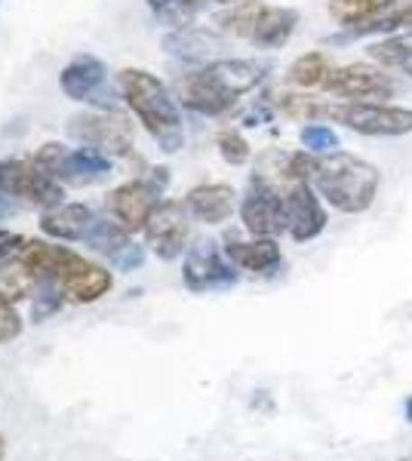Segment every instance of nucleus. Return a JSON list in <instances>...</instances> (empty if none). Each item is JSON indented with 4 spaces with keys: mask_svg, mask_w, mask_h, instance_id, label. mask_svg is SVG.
Here are the masks:
<instances>
[{
    "mask_svg": "<svg viewBox=\"0 0 412 461\" xmlns=\"http://www.w3.org/2000/svg\"><path fill=\"white\" fill-rule=\"evenodd\" d=\"M311 185L333 210L357 215L372 206L381 185V173L357 154L333 151L317 158V173H314Z\"/></svg>",
    "mask_w": 412,
    "mask_h": 461,
    "instance_id": "1",
    "label": "nucleus"
},
{
    "mask_svg": "<svg viewBox=\"0 0 412 461\" xmlns=\"http://www.w3.org/2000/svg\"><path fill=\"white\" fill-rule=\"evenodd\" d=\"M117 86H121V95L133 108V114L139 117V123L157 139V145L167 154L179 151L185 142V130L176 95L169 93L167 84L142 68H126Z\"/></svg>",
    "mask_w": 412,
    "mask_h": 461,
    "instance_id": "2",
    "label": "nucleus"
},
{
    "mask_svg": "<svg viewBox=\"0 0 412 461\" xmlns=\"http://www.w3.org/2000/svg\"><path fill=\"white\" fill-rule=\"evenodd\" d=\"M329 121H339L361 136L400 139L412 132V108L385 105V102H339L329 108Z\"/></svg>",
    "mask_w": 412,
    "mask_h": 461,
    "instance_id": "3",
    "label": "nucleus"
},
{
    "mask_svg": "<svg viewBox=\"0 0 412 461\" xmlns=\"http://www.w3.org/2000/svg\"><path fill=\"white\" fill-rule=\"evenodd\" d=\"M324 89L335 99L344 102H385L394 95V77L388 74V68L372 62H351L333 68V74L326 77Z\"/></svg>",
    "mask_w": 412,
    "mask_h": 461,
    "instance_id": "4",
    "label": "nucleus"
},
{
    "mask_svg": "<svg viewBox=\"0 0 412 461\" xmlns=\"http://www.w3.org/2000/svg\"><path fill=\"white\" fill-rule=\"evenodd\" d=\"M0 191L47 210L62 203V185L34 160H0Z\"/></svg>",
    "mask_w": 412,
    "mask_h": 461,
    "instance_id": "5",
    "label": "nucleus"
},
{
    "mask_svg": "<svg viewBox=\"0 0 412 461\" xmlns=\"http://www.w3.org/2000/svg\"><path fill=\"white\" fill-rule=\"evenodd\" d=\"M243 228L252 237H277L287 230V203H283V191L277 185L265 182L259 173L250 178V191H246L241 203Z\"/></svg>",
    "mask_w": 412,
    "mask_h": 461,
    "instance_id": "6",
    "label": "nucleus"
},
{
    "mask_svg": "<svg viewBox=\"0 0 412 461\" xmlns=\"http://www.w3.org/2000/svg\"><path fill=\"white\" fill-rule=\"evenodd\" d=\"M69 132L102 154H126L133 148V123L124 114H114V111L71 117Z\"/></svg>",
    "mask_w": 412,
    "mask_h": 461,
    "instance_id": "7",
    "label": "nucleus"
},
{
    "mask_svg": "<svg viewBox=\"0 0 412 461\" xmlns=\"http://www.w3.org/2000/svg\"><path fill=\"white\" fill-rule=\"evenodd\" d=\"M145 234H148V247L154 249L157 258H163V262L179 258L188 249V237H191L188 206L172 203V200L160 203L151 212V219H148Z\"/></svg>",
    "mask_w": 412,
    "mask_h": 461,
    "instance_id": "8",
    "label": "nucleus"
},
{
    "mask_svg": "<svg viewBox=\"0 0 412 461\" xmlns=\"http://www.w3.org/2000/svg\"><path fill=\"white\" fill-rule=\"evenodd\" d=\"M283 203H287V230L296 243H308L314 237L324 234L329 215L324 206V197L314 191L311 182H292L283 191Z\"/></svg>",
    "mask_w": 412,
    "mask_h": 461,
    "instance_id": "9",
    "label": "nucleus"
},
{
    "mask_svg": "<svg viewBox=\"0 0 412 461\" xmlns=\"http://www.w3.org/2000/svg\"><path fill=\"white\" fill-rule=\"evenodd\" d=\"M59 84H62V93L74 102H89V105H99L105 111L114 105V93L105 84V65L96 56L71 59L62 68Z\"/></svg>",
    "mask_w": 412,
    "mask_h": 461,
    "instance_id": "10",
    "label": "nucleus"
},
{
    "mask_svg": "<svg viewBox=\"0 0 412 461\" xmlns=\"http://www.w3.org/2000/svg\"><path fill=\"white\" fill-rule=\"evenodd\" d=\"M185 286L194 293H206V289H224L237 284V271L224 262V256L219 252V243L213 240H200L197 247L188 249L182 267Z\"/></svg>",
    "mask_w": 412,
    "mask_h": 461,
    "instance_id": "11",
    "label": "nucleus"
},
{
    "mask_svg": "<svg viewBox=\"0 0 412 461\" xmlns=\"http://www.w3.org/2000/svg\"><path fill=\"white\" fill-rule=\"evenodd\" d=\"M157 197H160V191L151 182H126L111 194V210L130 234H136V230H145L151 212L160 206Z\"/></svg>",
    "mask_w": 412,
    "mask_h": 461,
    "instance_id": "12",
    "label": "nucleus"
},
{
    "mask_svg": "<svg viewBox=\"0 0 412 461\" xmlns=\"http://www.w3.org/2000/svg\"><path fill=\"white\" fill-rule=\"evenodd\" d=\"M172 93H176V102H182L188 111H194V114H206V117H219L234 105V102H231L228 95L206 77L204 68L176 77Z\"/></svg>",
    "mask_w": 412,
    "mask_h": 461,
    "instance_id": "13",
    "label": "nucleus"
},
{
    "mask_svg": "<svg viewBox=\"0 0 412 461\" xmlns=\"http://www.w3.org/2000/svg\"><path fill=\"white\" fill-rule=\"evenodd\" d=\"M204 71L231 102L252 93L265 80V65L252 62V59H219V62H209Z\"/></svg>",
    "mask_w": 412,
    "mask_h": 461,
    "instance_id": "14",
    "label": "nucleus"
},
{
    "mask_svg": "<svg viewBox=\"0 0 412 461\" xmlns=\"http://www.w3.org/2000/svg\"><path fill=\"white\" fill-rule=\"evenodd\" d=\"M185 206L194 219L206 221V225H222L237 210V194L231 185H197L188 191Z\"/></svg>",
    "mask_w": 412,
    "mask_h": 461,
    "instance_id": "15",
    "label": "nucleus"
},
{
    "mask_svg": "<svg viewBox=\"0 0 412 461\" xmlns=\"http://www.w3.org/2000/svg\"><path fill=\"white\" fill-rule=\"evenodd\" d=\"M111 284H114V277H111L108 267L89 265V262H84V258H80V262L74 265L62 280H59V286H62V295H65V299H69V302H78V304L99 302L102 295L111 289Z\"/></svg>",
    "mask_w": 412,
    "mask_h": 461,
    "instance_id": "16",
    "label": "nucleus"
},
{
    "mask_svg": "<svg viewBox=\"0 0 412 461\" xmlns=\"http://www.w3.org/2000/svg\"><path fill=\"white\" fill-rule=\"evenodd\" d=\"M19 262L34 274V280H62L80 262V256H74V252L62 247H50L43 240H32L22 247Z\"/></svg>",
    "mask_w": 412,
    "mask_h": 461,
    "instance_id": "17",
    "label": "nucleus"
},
{
    "mask_svg": "<svg viewBox=\"0 0 412 461\" xmlns=\"http://www.w3.org/2000/svg\"><path fill=\"white\" fill-rule=\"evenodd\" d=\"M224 256L231 258L237 267L252 274H271L280 267L283 252L277 247L274 237H252V240H228Z\"/></svg>",
    "mask_w": 412,
    "mask_h": 461,
    "instance_id": "18",
    "label": "nucleus"
},
{
    "mask_svg": "<svg viewBox=\"0 0 412 461\" xmlns=\"http://www.w3.org/2000/svg\"><path fill=\"white\" fill-rule=\"evenodd\" d=\"M93 221V210L87 203H59L41 215V230L56 240H84Z\"/></svg>",
    "mask_w": 412,
    "mask_h": 461,
    "instance_id": "19",
    "label": "nucleus"
},
{
    "mask_svg": "<svg viewBox=\"0 0 412 461\" xmlns=\"http://www.w3.org/2000/svg\"><path fill=\"white\" fill-rule=\"evenodd\" d=\"M296 25L298 13L289 10V6H261L256 28L250 34V43H256L259 50H277L289 41Z\"/></svg>",
    "mask_w": 412,
    "mask_h": 461,
    "instance_id": "20",
    "label": "nucleus"
},
{
    "mask_svg": "<svg viewBox=\"0 0 412 461\" xmlns=\"http://www.w3.org/2000/svg\"><path fill=\"white\" fill-rule=\"evenodd\" d=\"M111 173V158L96 148H78V151H69L62 169H59V178H69V182H96V178Z\"/></svg>",
    "mask_w": 412,
    "mask_h": 461,
    "instance_id": "21",
    "label": "nucleus"
},
{
    "mask_svg": "<svg viewBox=\"0 0 412 461\" xmlns=\"http://www.w3.org/2000/svg\"><path fill=\"white\" fill-rule=\"evenodd\" d=\"M397 0H329V16L344 28H361L388 13Z\"/></svg>",
    "mask_w": 412,
    "mask_h": 461,
    "instance_id": "22",
    "label": "nucleus"
},
{
    "mask_svg": "<svg viewBox=\"0 0 412 461\" xmlns=\"http://www.w3.org/2000/svg\"><path fill=\"white\" fill-rule=\"evenodd\" d=\"M335 65L329 62L326 53H305L289 65V84L298 89H317L326 84V77L333 74Z\"/></svg>",
    "mask_w": 412,
    "mask_h": 461,
    "instance_id": "23",
    "label": "nucleus"
},
{
    "mask_svg": "<svg viewBox=\"0 0 412 461\" xmlns=\"http://www.w3.org/2000/svg\"><path fill=\"white\" fill-rule=\"evenodd\" d=\"M277 108L283 111L292 121H302V123H317V117H329V108L324 99L317 95H305V93H283L277 95Z\"/></svg>",
    "mask_w": 412,
    "mask_h": 461,
    "instance_id": "24",
    "label": "nucleus"
},
{
    "mask_svg": "<svg viewBox=\"0 0 412 461\" xmlns=\"http://www.w3.org/2000/svg\"><path fill=\"white\" fill-rule=\"evenodd\" d=\"M163 47L169 50L172 56H182V59H206L209 50L219 47L213 34L206 32H194V28H185V32H176L163 41Z\"/></svg>",
    "mask_w": 412,
    "mask_h": 461,
    "instance_id": "25",
    "label": "nucleus"
},
{
    "mask_svg": "<svg viewBox=\"0 0 412 461\" xmlns=\"http://www.w3.org/2000/svg\"><path fill=\"white\" fill-rule=\"evenodd\" d=\"M370 59L381 68H397L412 77V41H400V37L379 41L370 47Z\"/></svg>",
    "mask_w": 412,
    "mask_h": 461,
    "instance_id": "26",
    "label": "nucleus"
},
{
    "mask_svg": "<svg viewBox=\"0 0 412 461\" xmlns=\"http://www.w3.org/2000/svg\"><path fill=\"white\" fill-rule=\"evenodd\" d=\"M84 240L89 243L93 249L99 252H111V256H117L126 243H130V230H126L121 221H108V219H96L93 228L87 230Z\"/></svg>",
    "mask_w": 412,
    "mask_h": 461,
    "instance_id": "27",
    "label": "nucleus"
},
{
    "mask_svg": "<svg viewBox=\"0 0 412 461\" xmlns=\"http://www.w3.org/2000/svg\"><path fill=\"white\" fill-rule=\"evenodd\" d=\"M397 32H412V0L409 4L391 6L388 13H381L379 19L366 22L361 28H351V34L361 37V34H397Z\"/></svg>",
    "mask_w": 412,
    "mask_h": 461,
    "instance_id": "28",
    "label": "nucleus"
},
{
    "mask_svg": "<svg viewBox=\"0 0 412 461\" xmlns=\"http://www.w3.org/2000/svg\"><path fill=\"white\" fill-rule=\"evenodd\" d=\"M261 6H265V4H259V0H243V4H237L234 10L224 13L219 22H222L224 28H228L231 34L246 37V41H250L252 28H256V19H259V13H261Z\"/></svg>",
    "mask_w": 412,
    "mask_h": 461,
    "instance_id": "29",
    "label": "nucleus"
},
{
    "mask_svg": "<svg viewBox=\"0 0 412 461\" xmlns=\"http://www.w3.org/2000/svg\"><path fill=\"white\" fill-rule=\"evenodd\" d=\"M298 139H302L305 151L317 154V158L339 151V136H335V130L326 123H305L302 132H298Z\"/></svg>",
    "mask_w": 412,
    "mask_h": 461,
    "instance_id": "30",
    "label": "nucleus"
},
{
    "mask_svg": "<svg viewBox=\"0 0 412 461\" xmlns=\"http://www.w3.org/2000/svg\"><path fill=\"white\" fill-rule=\"evenodd\" d=\"M32 284H34V274L28 271L25 265L22 262L10 265V267H4V274H0V295H4L6 302H19L32 293Z\"/></svg>",
    "mask_w": 412,
    "mask_h": 461,
    "instance_id": "31",
    "label": "nucleus"
},
{
    "mask_svg": "<svg viewBox=\"0 0 412 461\" xmlns=\"http://www.w3.org/2000/svg\"><path fill=\"white\" fill-rule=\"evenodd\" d=\"M219 154L224 163H231V167H243V163L252 158V148L237 130H224V132H219Z\"/></svg>",
    "mask_w": 412,
    "mask_h": 461,
    "instance_id": "32",
    "label": "nucleus"
},
{
    "mask_svg": "<svg viewBox=\"0 0 412 461\" xmlns=\"http://www.w3.org/2000/svg\"><path fill=\"white\" fill-rule=\"evenodd\" d=\"M148 6H151L157 16L179 22L185 13L191 10V6H197V0H148Z\"/></svg>",
    "mask_w": 412,
    "mask_h": 461,
    "instance_id": "33",
    "label": "nucleus"
},
{
    "mask_svg": "<svg viewBox=\"0 0 412 461\" xmlns=\"http://www.w3.org/2000/svg\"><path fill=\"white\" fill-rule=\"evenodd\" d=\"M22 332V320L19 314L13 311V304L0 295V341H10V339H16Z\"/></svg>",
    "mask_w": 412,
    "mask_h": 461,
    "instance_id": "34",
    "label": "nucleus"
},
{
    "mask_svg": "<svg viewBox=\"0 0 412 461\" xmlns=\"http://www.w3.org/2000/svg\"><path fill=\"white\" fill-rule=\"evenodd\" d=\"M62 308V299H59V293H52V289H43L41 295H34V320H43L50 314H56V311Z\"/></svg>",
    "mask_w": 412,
    "mask_h": 461,
    "instance_id": "35",
    "label": "nucleus"
},
{
    "mask_svg": "<svg viewBox=\"0 0 412 461\" xmlns=\"http://www.w3.org/2000/svg\"><path fill=\"white\" fill-rule=\"evenodd\" d=\"M114 258V265L117 267H124V271H133V267H139L142 265V258H145V252H142V247H136V243H126V247L117 252V256H111Z\"/></svg>",
    "mask_w": 412,
    "mask_h": 461,
    "instance_id": "36",
    "label": "nucleus"
},
{
    "mask_svg": "<svg viewBox=\"0 0 412 461\" xmlns=\"http://www.w3.org/2000/svg\"><path fill=\"white\" fill-rule=\"evenodd\" d=\"M13 212H16V203L10 200V194L0 191V219H6V215H13Z\"/></svg>",
    "mask_w": 412,
    "mask_h": 461,
    "instance_id": "37",
    "label": "nucleus"
},
{
    "mask_svg": "<svg viewBox=\"0 0 412 461\" xmlns=\"http://www.w3.org/2000/svg\"><path fill=\"white\" fill-rule=\"evenodd\" d=\"M403 412H407V421H409V425H412V397L407 400V406H403Z\"/></svg>",
    "mask_w": 412,
    "mask_h": 461,
    "instance_id": "38",
    "label": "nucleus"
},
{
    "mask_svg": "<svg viewBox=\"0 0 412 461\" xmlns=\"http://www.w3.org/2000/svg\"><path fill=\"white\" fill-rule=\"evenodd\" d=\"M397 461H412V456H403V458H397Z\"/></svg>",
    "mask_w": 412,
    "mask_h": 461,
    "instance_id": "39",
    "label": "nucleus"
},
{
    "mask_svg": "<svg viewBox=\"0 0 412 461\" xmlns=\"http://www.w3.org/2000/svg\"><path fill=\"white\" fill-rule=\"evenodd\" d=\"M0 458H4V440H0Z\"/></svg>",
    "mask_w": 412,
    "mask_h": 461,
    "instance_id": "40",
    "label": "nucleus"
},
{
    "mask_svg": "<svg viewBox=\"0 0 412 461\" xmlns=\"http://www.w3.org/2000/svg\"><path fill=\"white\" fill-rule=\"evenodd\" d=\"M219 4H231V0H219Z\"/></svg>",
    "mask_w": 412,
    "mask_h": 461,
    "instance_id": "41",
    "label": "nucleus"
},
{
    "mask_svg": "<svg viewBox=\"0 0 412 461\" xmlns=\"http://www.w3.org/2000/svg\"><path fill=\"white\" fill-rule=\"evenodd\" d=\"M407 41H412V32H409V37H407Z\"/></svg>",
    "mask_w": 412,
    "mask_h": 461,
    "instance_id": "42",
    "label": "nucleus"
}]
</instances>
